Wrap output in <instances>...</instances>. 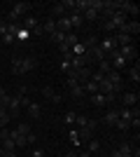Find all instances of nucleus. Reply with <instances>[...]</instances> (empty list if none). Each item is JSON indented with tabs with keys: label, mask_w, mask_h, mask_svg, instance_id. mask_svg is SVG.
Returning <instances> with one entry per match:
<instances>
[{
	"label": "nucleus",
	"mask_w": 140,
	"mask_h": 157,
	"mask_svg": "<svg viewBox=\"0 0 140 157\" xmlns=\"http://www.w3.org/2000/svg\"><path fill=\"white\" fill-rule=\"evenodd\" d=\"M26 113H28V117H31V120H40L42 117V105L35 103V101H31V103L26 105Z\"/></svg>",
	"instance_id": "f8f14e48"
},
{
	"label": "nucleus",
	"mask_w": 140,
	"mask_h": 157,
	"mask_svg": "<svg viewBox=\"0 0 140 157\" xmlns=\"http://www.w3.org/2000/svg\"><path fill=\"white\" fill-rule=\"evenodd\" d=\"M66 10H63V5H61V2H59V5H54L52 7V10H49V19H54V21H56V19H61V17H66Z\"/></svg>",
	"instance_id": "f3484780"
},
{
	"label": "nucleus",
	"mask_w": 140,
	"mask_h": 157,
	"mask_svg": "<svg viewBox=\"0 0 140 157\" xmlns=\"http://www.w3.org/2000/svg\"><path fill=\"white\" fill-rule=\"evenodd\" d=\"M66 157H77V150H68V155Z\"/></svg>",
	"instance_id": "ea45409f"
},
{
	"label": "nucleus",
	"mask_w": 140,
	"mask_h": 157,
	"mask_svg": "<svg viewBox=\"0 0 140 157\" xmlns=\"http://www.w3.org/2000/svg\"><path fill=\"white\" fill-rule=\"evenodd\" d=\"M0 54H2V47H0Z\"/></svg>",
	"instance_id": "37998d69"
},
{
	"label": "nucleus",
	"mask_w": 140,
	"mask_h": 157,
	"mask_svg": "<svg viewBox=\"0 0 140 157\" xmlns=\"http://www.w3.org/2000/svg\"><path fill=\"white\" fill-rule=\"evenodd\" d=\"M42 96L45 98H49V101H52V103H61V101H63V96H61L59 92H56V89H54V87H42Z\"/></svg>",
	"instance_id": "1a4fd4ad"
},
{
	"label": "nucleus",
	"mask_w": 140,
	"mask_h": 157,
	"mask_svg": "<svg viewBox=\"0 0 140 157\" xmlns=\"http://www.w3.org/2000/svg\"><path fill=\"white\" fill-rule=\"evenodd\" d=\"M70 59H73V56H63V59H61V71H63V73H68V71H70V68H73V66H70Z\"/></svg>",
	"instance_id": "473e14b6"
},
{
	"label": "nucleus",
	"mask_w": 140,
	"mask_h": 157,
	"mask_svg": "<svg viewBox=\"0 0 140 157\" xmlns=\"http://www.w3.org/2000/svg\"><path fill=\"white\" fill-rule=\"evenodd\" d=\"M96 71H100V73H103V75H107V73H110V71H112V66H110V61H98V68H96Z\"/></svg>",
	"instance_id": "7c9ffc66"
},
{
	"label": "nucleus",
	"mask_w": 140,
	"mask_h": 157,
	"mask_svg": "<svg viewBox=\"0 0 140 157\" xmlns=\"http://www.w3.org/2000/svg\"><path fill=\"white\" fill-rule=\"evenodd\" d=\"M112 40H114V45H117V47L133 45V38H131V35H126V33H121V31H114V33H112Z\"/></svg>",
	"instance_id": "6e6552de"
},
{
	"label": "nucleus",
	"mask_w": 140,
	"mask_h": 157,
	"mask_svg": "<svg viewBox=\"0 0 140 157\" xmlns=\"http://www.w3.org/2000/svg\"><path fill=\"white\" fill-rule=\"evenodd\" d=\"M16 94H19V96H26V94H28V85H21Z\"/></svg>",
	"instance_id": "4c0bfd02"
},
{
	"label": "nucleus",
	"mask_w": 140,
	"mask_h": 157,
	"mask_svg": "<svg viewBox=\"0 0 140 157\" xmlns=\"http://www.w3.org/2000/svg\"><path fill=\"white\" fill-rule=\"evenodd\" d=\"M14 38L19 40V42H28V40H31V31H26V28L21 26L19 31H16V35H14Z\"/></svg>",
	"instance_id": "a878e982"
},
{
	"label": "nucleus",
	"mask_w": 140,
	"mask_h": 157,
	"mask_svg": "<svg viewBox=\"0 0 140 157\" xmlns=\"http://www.w3.org/2000/svg\"><path fill=\"white\" fill-rule=\"evenodd\" d=\"M40 31H42V33H47V35H52V33L56 31V21H54V19H49V17H47V19H45V24H42V28H40Z\"/></svg>",
	"instance_id": "aec40b11"
},
{
	"label": "nucleus",
	"mask_w": 140,
	"mask_h": 157,
	"mask_svg": "<svg viewBox=\"0 0 140 157\" xmlns=\"http://www.w3.org/2000/svg\"><path fill=\"white\" fill-rule=\"evenodd\" d=\"M114 127H117L119 131H128V129H131V122H126V120H117V124H114Z\"/></svg>",
	"instance_id": "72a5a7b5"
},
{
	"label": "nucleus",
	"mask_w": 140,
	"mask_h": 157,
	"mask_svg": "<svg viewBox=\"0 0 140 157\" xmlns=\"http://www.w3.org/2000/svg\"><path fill=\"white\" fill-rule=\"evenodd\" d=\"M21 110H23V108H21V96H19V94H16V96H9V103H7V115H9L12 120H16V117L21 115Z\"/></svg>",
	"instance_id": "7ed1b4c3"
},
{
	"label": "nucleus",
	"mask_w": 140,
	"mask_h": 157,
	"mask_svg": "<svg viewBox=\"0 0 140 157\" xmlns=\"http://www.w3.org/2000/svg\"><path fill=\"white\" fill-rule=\"evenodd\" d=\"M84 94H87V96H91V94H96L98 92V85H96V82H91V80H89V82H84Z\"/></svg>",
	"instance_id": "c85d7f7f"
},
{
	"label": "nucleus",
	"mask_w": 140,
	"mask_h": 157,
	"mask_svg": "<svg viewBox=\"0 0 140 157\" xmlns=\"http://www.w3.org/2000/svg\"><path fill=\"white\" fill-rule=\"evenodd\" d=\"M117 150H119L121 155H133L135 143H133V141H124V143H119V148H117Z\"/></svg>",
	"instance_id": "a211bd4d"
},
{
	"label": "nucleus",
	"mask_w": 140,
	"mask_h": 157,
	"mask_svg": "<svg viewBox=\"0 0 140 157\" xmlns=\"http://www.w3.org/2000/svg\"><path fill=\"white\" fill-rule=\"evenodd\" d=\"M87 143H89V150H87L89 155H93V152H98V150H100V143L96 141V138H89Z\"/></svg>",
	"instance_id": "2f4dec72"
},
{
	"label": "nucleus",
	"mask_w": 140,
	"mask_h": 157,
	"mask_svg": "<svg viewBox=\"0 0 140 157\" xmlns=\"http://www.w3.org/2000/svg\"><path fill=\"white\" fill-rule=\"evenodd\" d=\"M2 157H19V155H16V150H12V152H5V150H2Z\"/></svg>",
	"instance_id": "58836bf2"
},
{
	"label": "nucleus",
	"mask_w": 140,
	"mask_h": 157,
	"mask_svg": "<svg viewBox=\"0 0 140 157\" xmlns=\"http://www.w3.org/2000/svg\"><path fill=\"white\" fill-rule=\"evenodd\" d=\"M0 145H2V150H5V152L16 150V145H14V141L9 138V134H7V138H2V141H0Z\"/></svg>",
	"instance_id": "393cba45"
},
{
	"label": "nucleus",
	"mask_w": 140,
	"mask_h": 157,
	"mask_svg": "<svg viewBox=\"0 0 140 157\" xmlns=\"http://www.w3.org/2000/svg\"><path fill=\"white\" fill-rule=\"evenodd\" d=\"M31 157H45V150H40V148H33V150H31Z\"/></svg>",
	"instance_id": "c9c22d12"
},
{
	"label": "nucleus",
	"mask_w": 140,
	"mask_h": 157,
	"mask_svg": "<svg viewBox=\"0 0 140 157\" xmlns=\"http://www.w3.org/2000/svg\"><path fill=\"white\" fill-rule=\"evenodd\" d=\"M119 31H121V33H126V35H131V38H135V35L140 33V24H138V19H128L126 24L119 28Z\"/></svg>",
	"instance_id": "423d86ee"
},
{
	"label": "nucleus",
	"mask_w": 140,
	"mask_h": 157,
	"mask_svg": "<svg viewBox=\"0 0 140 157\" xmlns=\"http://www.w3.org/2000/svg\"><path fill=\"white\" fill-rule=\"evenodd\" d=\"M9 138H12V141H14V145H16V150H19V148H26V136H21V134H19V131H16V129H9Z\"/></svg>",
	"instance_id": "2eb2a0df"
},
{
	"label": "nucleus",
	"mask_w": 140,
	"mask_h": 157,
	"mask_svg": "<svg viewBox=\"0 0 140 157\" xmlns=\"http://www.w3.org/2000/svg\"><path fill=\"white\" fill-rule=\"evenodd\" d=\"M91 7V0H75V12H84V10H89Z\"/></svg>",
	"instance_id": "bb28decb"
},
{
	"label": "nucleus",
	"mask_w": 140,
	"mask_h": 157,
	"mask_svg": "<svg viewBox=\"0 0 140 157\" xmlns=\"http://www.w3.org/2000/svg\"><path fill=\"white\" fill-rule=\"evenodd\" d=\"M66 87H68V92H70V96H73V98H87V94H84V87H82L77 80L66 78Z\"/></svg>",
	"instance_id": "39448f33"
},
{
	"label": "nucleus",
	"mask_w": 140,
	"mask_h": 157,
	"mask_svg": "<svg viewBox=\"0 0 140 157\" xmlns=\"http://www.w3.org/2000/svg\"><path fill=\"white\" fill-rule=\"evenodd\" d=\"M87 98H89V103H91L93 108H107V98H105V94L96 92V94H91V96H87Z\"/></svg>",
	"instance_id": "9d476101"
},
{
	"label": "nucleus",
	"mask_w": 140,
	"mask_h": 157,
	"mask_svg": "<svg viewBox=\"0 0 140 157\" xmlns=\"http://www.w3.org/2000/svg\"><path fill=\"white\" fill-rule=\"evenodd\" d=\"M14 129L19 131L21 136H28V134H31V131H33V129H31V124H28V122H19V124L14 127Z\"/></svg>",
	"instance_id": "c756f323"
},
{
	"label": "nucleus",
	"mask_w": 140,
	"mask_h": 157,
	"mask_svg": "<svg viewBox=\"0 0 140 157\" xmlns=\"http://www.w3.org/2000/svg\"><path fill=\"white\" fill-rule=\"evenodd\" d=\"M119 101H121V108H133V105H138V94L135 92H126V94H121L119 96Z\"/></svg>",
	"instance_id": "0eeeda50"
},
{
	"label": "nucleus",
	"mask_w": 140,
	"mask_h": 157,
	"mask_svg": "<svg viewBox=\"0 0 140 157\" xmlns=\"http://www.w3.org/2000/svg\"><path fill=\"white\" fill-rule=\"evenodd\" d=\"M47 38L52 40V42H56V45H63V40H66V33H61V31H54L52 35H47Z\"/></svg>",
	"instance_id": "cd10ccee"
},
{
	"label": "nucleus",
	"mask_w": 140,
	"mask_h": 157,
	"mask_svg": "<svg viewBox=\"0 0 140 157\" xmlns=\"http://www.w3.org/2000/svg\"><path fill=\"white\" fill-rule=\"evenodd\" d=\"M114 10H119V12H124L126 17H138L140 7L135 5V2H128V0H112Z\"/></svg>",
	"instance_id": "f03ea898"
},
{
	"label": "nucleus",
	"mask_w": 140,
	"mask_h": 157,
	"mask_svg": "<svg viewBox=\"0 0 140 157\" xmlns=\"http://www.w3.org/2000/svg\"><path fill=\"white\" fill-rule=\"evenodd\" d=\"M77 42H80V38H77V33H75V31H70L66 35V40H63V45H66V47H75Z\"/></svg>",
	"instance_id": "b1692460"
},
{
	"label": "nucleus",
	"mask_w": 140,
	"mask_h": 157,
	"mask_svg": "<svg viewBox=\"0 0 140 157\" xmlns=\"http://www.w3.org/2000/svg\"><path fill=\"white\" fill-rule=\"evenodd\" d=\"M98 47H100V49H103L105 54H110L112 49H117V45H114V40H112V35H105V38L98 42Z\"/></svg>",
	"instance_id": "4468645a"
},
{
	"label": "nucleus",
	"mask_w": 140,
	"mask_h": 157,
	"mask_svg": "<svg viewBox=\"0 0 140 157\" xmlns=\"http://www.w3.org/2000/svg\"><path fill=\"white\" fill-rule=\"evenodd\" d=\"M38 68V61H35V56H14L12 59V66H9V71H12V75H26V73L35 71Z\"/></svg>",
	"instance_id": "f257e3e1"
},
{
	"label": "nucleus",
	"mask_w": 140,
	"mask_h": 157,
	"mask_svg": "<svg viewBox=\"0 0 140 157\" xmlns=\"http://www.w3.org/2000/svg\"><path fill=\"white\" fill-rule=\"evenodd\" d=\"M5 94H7V92H5V89H2V87H0V98H2V96H5Z\"/></svg>",
	"instance_id": "a19ab883"
},
{
	"label": "nucleus",
	"mask_w": 140,
	"mask_h": 157,
	"mask_svg": "<svg viewBox=\"0 0 140 157\" xmlns=\"http://www.w3.org/2000/svg\"><path fill=\"white\" fill-rule=\"evenodd\" d=\"M68 138H70V143H73V148L77 150L82 141H80V136H77V129H75V127H70V129H68Z\"/></svg>",
	"instance_id": "412c9836"
},
{
	"label": "nucleus",
	"mask_w": 140,
	"mask_h": 157,
	"mask_svg": "<svg viewBox=\"0 0 140 157\" xmlns=\"http://www.w3.org/2000/svg\"><path fill=\"white\" fill-rule=\"evenodd\" d=\"M68 19H70V26H73V28H80L82 24H84V19H82L80 12H70V14H68Z\"/></svg>",
	"instance_id": "6ab92c4d"
},
{
	"label": "nucleus",
	"mask_w": 140,
	"mask_h": 157,
	"mask_svg": "<svg viewBox=\"0 0 140 157\" xmlns=\"http://www.w3.org/2000/svg\"><path fill=\"white\" fill-rule=\"evenodd\" d=\"M75 120H77V113H75V110H68L66 115H63V124L70 129V127H75Z\"/></svg>",
	"instance_id": "4be33fe9"
},
{
	"label": "nucleus",
	"mask_w": 140,
	"mask_h": 157,
	"mask_svg": "<svg viewBox=\"0 0 140 157\" xmlns=\"http://www.w3.org/2000/svg\"><path fill=\"white\" fill-rule=\"evenodd\" d=\"M0 157H2V145H0Z\"/></svg>",
	"instance_id": "79ce46f5"
},
{
	"label": "nucleus",
	"mask_w": 140,
	"mask_h": 157,
	"mask_svg": "<svg viewBox=\"0 0 140 157\" xmlns=\"http://www.w3.org/2000/svg\"><path fill=\"white\" fill-rule=\"evenodd\" d=\"M5 35H7V21L0 19V38H5Z\"/></svg>",
	"instance_id": "f704fd0d"
},
{
	"label": "nucleus",
	"mask_w": 140,
	"mask_h": 157,
	"mask_svg": "<svg viewBox=\"0 0 140 157\" xmlns=\"http://www.w3.org/2000/svg\"><path fill=\"white\" fill-rule=\"evenodd\" d=\"M128 75H131L133 82H140V63H138V61H133V66L128 68Z\"/></svg>",
	"instance_id": "5701e85b"
},
{
	"label": "nucleus",
	"mask_w": 140,
	"mask_h": 157,
	"mask_svg": "<svg viewBox=\"0 0 140 157\" xmlns=\"http://www.w3.org/2000/svg\"><path fill=\"white\" fill-rule=\"evenodd\" d=\"M131 129H135V131L140 129V117H133V120H131Z\"/></svg>",
	"instance_id": "e433bc0d"
},
{
	"label": "nucleus",
	"mask_w": 140,
	"mask_h": 157,
	"mask_svg": "<svg viewBox=\"0 0 140 157\" xmlns=\"http://www.w3.org/2000/svg\"><path fill=\"white\" fill-rule=\"evenodd\" d=\"M38 24H40V21H38V17H33V14H26V17L21 19V26L26 28V31H31V33H33L35 28H40Z\"/></svg>",
	"instance_id": "ddd939ff"
},
{
	"label": "nucleus",
	"mask_w": 140,
	"mask_h": 157,
	"mask_svg": "<svg viewBox=\"0 0 140 157\" xmlns=\"http://www.w3.org/2000/svg\"><path fill=\"white\" fill-rule=\"evenodd\" d=\"M117 54H119V56L126 61V63H133V61H138V52H135V47H133V45L117 47Z\"/></svg>",
	"instance_id": "20e7f679"
},
{
	"label": "nucleus",
	"mask_w": 140,
	"mask_h": 157,
	"mask_svg": "<svg viewBox=\"0 0 140 157\" xmlns=\"http://www.w3.org/2000/svg\"><path fill=\"white\" fill-rule=\"evenodd\" d=\"M117 120H119V115H117V105H114V108H107V113L103 115L100 122L107 124V127H114V124H117Z\"/></svg>",
	"instance_id": "9b49d317"
},
{
	"label": "nucleus",
	"mask_w": 140,
	"mask_h": 157,
	"mask_svg": "<svg viewBox=\"0 0 140 157\" xmlns=\"http://www.w3.org/2000/svg\"><path fill=\"white\" fill-rule=\"evenodd\" d=\"M56 31L66 33V35L73 31V26H70V19H68V14H66V17H61V19H56Z\"/></svg>",
	"instance_id": "dca6fc26"
}]
</instances>
